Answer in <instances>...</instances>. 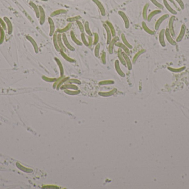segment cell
Masks as SVG:
<instances>
[{
    "label": "cell",
    "mask_w": 189,
    "mask_h": 189,
    "mask_svg": "<svg viewBox=\"0 0 189 189\" xmlns=\"http://www.w3.org/2000/svg\"><path fill=\"white\" fill-rule=\"evenodd\" d=\"M175 19H176L175 16V15L172 16L169 19V24H168V29H169L170 33V34L172 36V37H175V33L174 26V22L175 21Z\"/></svg>",
    "instance_id": "6da1fadb"
},
{
    "label": "cell",
    "mask_w": 189,
    "mask_h": 189,
    "mask_svg": "<svg viewBox=\"0 0 189 189\" xmlns=\"http://www.w3.org/2000/svg\"><path fill=\"white\" fill-rule=\"evenodd\" d=\"M62 38L63 42L64 43V46H65L66 48L71 51H75V48L72 47V46H71V44H70V43H69V42L68 41V38H67L66 37V35L65 33H63L62 34Z\"/></svg>",
    "instance_id": "7a4b0ae2"
},
{
    "label": "cell",
    "mask_w": 189,
    "mask_h": 189,
    "mask_svg": "<svg viewBox=\"0 0 189 189\" xmlns=\"http://www.w3.org/2000/svg\"><path fill=\"white\" fill-rule=\"evenodd\" d=\"M165 37H166V40H167L168 42L170 44L171 46H175L177 45V42L175 40H174V39H173V38H172V36H171V34H170V31L169 30L168 28H166L165 29Z\"/></svg>",
    "instance_id": "3957f363"
},
{
    "label": "cell",
    "mask_w": 189,
    "mask_h": 189,
    "mask_svg": "<svg viewBox=\"0 0 189 189\" xmlns=\"http://www.w3.org/2000/svg\"><path fill=\"white\" fill-rule=\"evenodd\" d=\"M169 15L168 14H164V15H163V16H162L160 17L158 19V20H157V21L156 22V23L155 24V26H154L155 30L156 31H158L159 30V28H160L161 25L162 24V23L165 20L168 19L169 18Z\"/></svg>",
    "instance_id": "277c9868"
},
{
    "label": "cell",
    "mask_w": 189,
    "mask_h": 189,
    "mask_svg": "<svg viewBox=\"0 0 189 189\" xmlns=\"http://www.w3.org/2000/svg\"><path fill=\"white\" fill-rule=\"evenodd\" d=\"M118 15H119L121 17V18L123 19L124 23L125 28H126V29H128L130 27V22L129 21L127 15H126V14H125V13L123 12V11H118Z\"/></svg>",
    "instance_id": "5b68a950"
},
{
    "label": "cell",
    "mask_w": 189,
    "mask_h": 189,
    "mask_svg": "<svg viewBox=\"0 0 189 189\" xmlns=\"http://www.w3.org/2000/svg\"><path fill=\"white\" fill-rule=\"evenodd\" d=\"M186 26L185 24H182L180 28V32H179L178 36L177 38V40H176V42H177V43L180 42L182 40V39H183L186 33Z\"/></svg>",
    "instance_id": "8992f818"
},
{
    "label": "cell",
    "mask_w": 189,
    "mask_h": 189,
    "mask_svg": "<svg viewBox=\"0 0 189 189\" xmlns=\"http://www.w3.org/2000/svg\"><path fill=\"white\" fill-rule=\"evenodd\" d=\"M119 40V38L117 36H115L113 37V38L112 39L110 43L108 44V52L110 54H112L113 52V48L114 46L116 44V43L117 42V41Z\"/></svg>",
    "instance_id": "52a82bcc"
},
{
    "label": "cell",
    "mask_w": 189,
    "mask_h": 189,
    "mask_svg": "<svg viewBox=\"0 0 189 189\" xmlns=\"http://www.w3.org/2000/svg\"><path fill=\"white\" fill-rule=\"evenodd\" d=\"M48 23L49 24V27H50V31H49V36L52 37L53 36L54 33H55V23L53 20V19L52 17H48Z\"/></svg>",
    "instance_id": "ba28073f"
},
{
    "label": "cell",
    "mask_w": 189,
    "mask_h": 189,
    "mask_svg": "<svg viewBox=\"0 0 189 189\" xmlns=\"http://www.w3.org/2000/svg\"><path fill=\"white\" fill-rule=\"evenodd\" d=\"M165 29H162L160 31L159 34V41L161 45L163 47H165L166 46V43L165 42Z\"/></svg>",
    "instance_id": "9c48e42d"
},
{
    "label": "cell",
    "mask_w": 189,
    "mask_h": 189,
    "mask_svg": "<svg viewBox=\"0 0 189 189\" xmlns=\"http://www.w3.org/2000/svg\"><path fill=\"white\" fill-rule=\"evenodd\" d=\"M25 37H26L27 39L28 40V41L30 42L32 44V45L33 48H34V52L36 53V54L38 53V52H39V48H38V44L37 43V42H36V41H35L33 38L31 37V36H25Z\"/></svg>",
    "instance_id": "30bf717a"
},
{
    "label": "cell",
    "mask_w": 189,
    "mask_h": 189,
    "mask_svg": "<svg viewBox=\"0 0 189 189\" xmlns=\"http://www.w3.org/2000/svg\"><path fill=\"white\" fill-rule=\"evenodd\" d=\"M3 19H4V20L5 21L6 26L7 27L8 34L9 35H11L13 32V25L12 22L7 17H4Z\"/></svg>",
    "instance_id": "8fae6325"
},
{
    "label": "cell",
    "mask_w": 189,
    "mask_h": 189,
    "mask_svg": "<svg viewBox=\"0 0 189 189\" xmlns=\"http://www.w3.org/2000/svg\"><path fill=\"white\" fill-rule=\"evenodd\" d=\"M57 43H58V46L60 48V50L64 51V52H66L67 51V49H66V48L65 47V46H64V44L63 43L62 34L57 33Z\"/></svg>",
    "instance_id": "7c38bea8"
},
{
    "label": "cell",
    "mask_w": 189,
    "mask_h": 189,
    "mask_svg": "<svg viewBox=\"0 0 189 189\" xmlns=\"http://www.w3.org/2000/svg\"><path fill=\"white\" fill-rule=\"evenodd\" d=\"M92 1L94 2L96 5L98 9H100V11L102 16H105V15H106L105 9L103 5H102V4L101 2V1H99V0H92Z\"/></svg>",
    "instance_id": "4fadbf2b"
},
{
    "label": "cell",
    "mask_w": 189,
    "mask_h": 189,
    "mask_svg": "<svg viewBox=\"0 0 189 189\" xmlns=\"http://www.w3.org/2000/svg\"><path fill=\"white\" fill-rule=\"evenodd\" d=\"M38 7H39V12H40L39 23L40 25H43L45 22V20H46V14H45L44 9L42 6H39Z\"/></svg>",
    "instance_id": "5bb4252c"
},
{
    "label": "cell",
    "mask_w": 189,
    "mask_h": 189,
    "mask_svg": "<svg viewBox=\"0 0 189 189\" xmlns=\"http://www.w3.org/2000/svg\"><path fill=\"white\" fill-rule=\"evenodd\" d=\"M103 26L105 28V30L106 31V32L107 34V44H108L110 43V42L112 40V33L111 32V31L110 30V28H108V26L106 24L104 23L103 24Z\"/></svg>",
    "instance_id": "9a60e30c"
},
{
    "label": "cell",
    "mask_w": 189,
    "mask_h": 189,
    "mask_svg": "<svg viewBox=\"0 0 189 189\" xmlns=\"http://www.w3.org/2000/svg\"><path fill=\"white\" fill-rule=\"evenodd\" d=\"M163 4H164L165 7L170 13V14H171L173 15H175L177 14V12L171 7L167 0H163Z\"/></svg>",
    "instance_id": "2e32d148"
},
{
    "label": "cell",
    "mask_w": 189,
    "mask_h": 189,
    "mask_svg": "<svg viewBox=\"0 0 189 189\" xmlns=\"http://www.w3.org/2000/svg\"><path fill=\"white\" fill-rule=\"evenodd\" d=\"M115 45H116L117 47H119L120 48H121V49H122L123 51V52L126 53L127 54H128V55H129L130 54V53L129 49L127 46H125L124 44L122 43L121 42H117Z\"/></svg>",
    "instance_id": "e0dca14e"
},
{
    "label": "cell",
    "mask_w": 189,
    "mask_h": 189,
    "mask_svg": "<svg viewBox=\"0 0 189 189\" xmlns=\"http://www.w3.org/2000/svg\"><path fill=\"white\" fill-rule=\"evenodd\" d=\"M162 12V11L161 10V9H156V10H154L152 12H151L150 13V14L148 15V16H147V20L148 21V22H150L152 21V18L155 16L158 15L159 14H161V13Z\"/></svg>",
    "instance_id": "ac0fdd59"
},
{
    "label": "cell",
    "mask_w": 189,
    "mask_h": 189,
    "mask_svg": "<svg viewBox=\"0 0 189 189\" xmlns=\"http://www.w3.org/2000/svg\"><path fill=\"white\" fill-rule=\"evenodd\" d=\"M30 5L34 9V12H35V14H36V16L37 18H39V17H40V12H39V7H38V6L36 4H35L34 2H32V1H31L30 2Z\"/></svg>",
    "instance_id": "d6986e66"
},
{
    "label": "cell",
    "mask_w": 189,
    "mask_h": 189,
    "mask_svg": "<svg viewBox=\"0 0 189 189\" xmlns=\"http://www.w3.org/2000/svg\"><path fill=\"white\" fill-rule=\"evenodd\" d=\"M70 36H71V38L72 40V41L76 44V45L79 46H82V44H83L82 42H81V41H80L78 39H77L74 32L72 31H71V32H70Z\"/></svg>",
    "instance_id": "ffe728a7"
},
{
    "label": "cell",
    "mask_w": 189,
    "mask_h": 189,
    "mask_svg": "<svg viewBox=\"0 0 189 189\" xmlns=\"http://www.w3.org/2000/svg\"><path fill=\"white\" fill-rule=\"evenodd\" d=\"M57 32L56 31L55 32V33H54L53 36V44L54 46L55 49L56 50L57 52H59L60 49L58 46V43H57Z\"/></svg>",
    "instance_id": "44dd1931"
},
{
    "label": "cell",
    "mask_w": 189,
    "mask_h": 189,
    "mask_svg": "<svg viewBox=\"0 0 189 189\" xmlns=\"http://www.w3.org/2000/svg\"><path fill=\"white\" fill-rule=\"evenodd\" d=\"M122 52H123L122 49H121V48H119V49H118V51H117V56H118V59H119L120 61L121 62V63L123 65L126 66V61H125V60H124V58H123Z\"/></svg>",
    "instance_id": "7402d4cb"
},
{
    "label": "cell",
    "mask_w": 189,
    "mask_h": 189,
    "mask_svg": "<svg viewBox=\"0 0 189 189\" xmlns=\"http://www.w3.org/2000/svg\"><path fill=\"white\" fill-rule=\"evenodd\" d=\"M105 23L108 26V28H110L112 37H114L115 36H116V30H115V29L114 28V26H113V25L112 24V23L111 22H110V21H106Z\"/></svg>",
    "instance_id": "603a6c76"
},
{
    "label": "cell",
    "mask_w": 189,
    "mask_h": 189,
    "mask_svg": "<svg viewBox=\"0 0 189 189\" xmlns=\"http://www.w3.org/2000/svg\"><path fill=\"white\" fill-rule=\"evenodd\" d=\"M142 27L143 28V30H144V31L146 32L147 33H148L150 35H154L155 34L154 32L152 31V30H150V29L148 26H147V25L146 23L145 22L143 21L142 22Z\"/></svg>",
    "instance_id": "cb8c5ba5"
},
{
    "label": "cell",
    "mask_w": 189,
    "mask_h": 189,
    "mask_svg": "<svg viewBox=\"0 0 189 189\" xmlns=\"http://www.w3.org/2000/svg\"><path fill=\"white\" fill-rule=\"evenodd\" d=\"M71 27H72V24L71 23H69L67 24L64 28H62V29H57V30H56V32L58 33H60V34L64 33L66 32L67 31H68L71 28Z\"/></svg>",
    "instance_id": "d4e9b609"
},
{
    "label": "cell",
    "mask_w": 189,
    "mask_h": 189,
    "mask_svg": "<svg viewBox=\"0 0 189 189\" xmlns=\"http://www.w3.org/2000/svg\"><path fill=\"white\" fill-rule=\"evenodd\" d=\"M122 54H123V58L125 60V61H126V63L128 66V69L130 70L131 69H132V63H131V61L129 59V58L128 57V54H127L126 53L123 52H122Z\"/></svg>",
    "instance_id": "484cf974"
},
{
    "label": "cell",
    "mask_w": 189,
    "mask_h": 189,
    "mask_svg": "<svg viewBox=\"0 0 189 189\" xmlns=\"http://www.w3.org/2000/svg\"><path fill=\"white\" fill-rule=\"evenodd\" d=\"M121 39H122V41H123V43L124 45L127 46L129 49H131L133 48L132 46L131 45V44L128 42L126 36H125V34L124 33L121 34Z\"/></svg>",
    "instance_id": "4316f807"
},
{
    "label": "cell",
    "mask_w": 189,
    "mask_h": 189,
    "mask_svg": "<svg viewBox=\"0 0 189 189\" xmlns=\"http://www.w3.org/2000/svg\"><path fill=\"white\" fill-rule=\"evenodd\" d=\"M66 13H67V11L65 10V9H57V10L54 11L52 13V14H51L50 17H53L59 15H61V14H66Z\"/></svg>",
    "instance_id": "83f0119b"
},
{
    "label": "cell",
    "mask_w": 189,
    "mask_h": 189,
    "mask_svg": "<svg viewBox=\"0 0 189 189\" xmlns=\"http://www.w3.org/2000/svg\"><path fill=\"white\" fill-rule=\"evenodd\" d=\"M145 52H146V49H141V50L139 51L137 53H136V54H135V55H134V56L133 58V59H132L133 63H135L137 61V60L138 59V58L141 55H142V54H143V53H144Z\"/></svg>",
    "instance_id": "f1b7e54d"
},
{
    "label": "cell",
    "mask_w": 189,
    "mask_h": 189,
    "mask_svg": "<svg viewBox=\"0 0 189 189\" xmlns=\"http://www.w3.org/2000/svg\"><path fill=\"white\" fill-rule=\"evenodd\" d=\"M115 68H116V70L117 72L118 73V74L120 75L122 77L124 76V74L120 69L119 61H118V60H116V61H115Z\"/></svg>",
    "instance_id": "f546056e"
},
{
    "label": "cell",
    "mask_w": 189,
    "mask_h": 189,
    "mask_svg": "<svg viewBox=\"0 0 189 189\" xmlns=\"http://www.w3.org/2000/svg\"><path fill=\"white\" fill-rule=\"evenodd\" d=\"M59 52L60 53L61 56L63 57L64 59H65L66 60H67V61H68L69 62H71V63L74 62V60L72 58H70L69 56H67L66 54H65V52H64V51H63L62 50H60Z\"/></svg>",
    "instance_id": "4dcf8cb0"
},
{
    "label": "cell",
    "mask_w": 189,
    "mask_h": 189,
    "mask_svg": "<svg viewBox=\"0 0 189 189\" xmlns=\"http://www.w3.org/2000/svg\"><path fill=\"white\" fill-rule=\"evenodd\" d=\"M149 7V4L147 3V4H146L144 5V6L143 9V13H142L143 17L144 20H147V16H148V15H147V11H148Z\"/></svg>",
    "instance_id": "1f68e13d"
},
{
    "label": "cell",
    "mask_w": 189,
    "mask_h": 189,
    "mask_svg": "<svg viewBox=\"0 0 189 189\" xmlns=\"http://www.w3.org/2000/svg\"><path fill=\"white\" fill-rule=\"evenodd\" d=\"M168 69L172 72L174 73H180L182 71H183L185 69H186V67H181V68H172V67H168Z\"/></svg>",
    "instance_id": "d6a6232c"
},
{
    "label": "cell",
    "mask_w": 189,
    "mask_h": 189,
    "mask_svg": "<svg viewBox=\"0 0 189 189\" xmlns=\"http://www.w3.org/2000/svg\"><path fill=\"white\" fill-rule=\"evenodd\" d=\"M84 29H85V31H86V33H87V34L88 35V36H92V32H91V31L90 30V27H89V22L86 21L85 22V23Z\"/></svg>",
    "instance_id": "836d02e7"
},
{
    "label": "cell",
    "mask_w": 189,
    "mask_h": 189,
    "mask_svg": "<svg viewBox=\"0 0 189 189\" xmlns=\"http://www.w3.org/2000/svg\"><path fill=\"white\" fill-rule=\"evenodd\" d=\"M54 59H55V60L56 61V63L57 64V65H58V66H59V70H60V74H61V75H63V74H64V69H63V67L62 63H61V62L60 61V60L58 58H56V57L54 58Z\"/></svg>",
    "instance_id": "e575fe53"
},
{
    "label": "cell",
    "mask_w": 189,
    "mask_h": 189,
    "mask_svg": "<svg viewBox=\"0 0 189 189\" xmlns=\"http://www.w3.org/2000/svg\"><path fill=\"white\" fill-rule=\"evenodd\" d=\"M16 166L19 169L21 170L22 171H24V172H27V173H29V172H30V171H31L30 169H28L27 168L24 167V166L22 165L21 164H20V163H18V162L16 163Z\"/></svg>",
    "instance_id": "d590c367"
},
{
    "label": "cell",
    "mask_w": 189,
    "mask_h": 189,
    "mask_svg": "<svg viewBox=\"0 0 189 189\" xmlns=\"http://www.w3.org/2000/svg\"><path fill=\"white\" fill-rule=\"evenodd\" d=\"M80 19H81V17L80 15H78V16H74V17H70V18H67L66 21L69 22V23H71V22H76L77 21H79V20H80Z\"/></svg>",
    "instance_id": "8d00e7d4"
},
{
    "label": "cell",
    "mask_w": 189,
    "mask_h": 189,
    "mask_svg": "<svg viewBox=\"0 0 189 189\" xmlns=\"http://www.w3.org/2000/svg\"><path fill=\"white\" fill-rule=\"evenodd\" d=\"M5 30L2 27H0V45L3 43L5 40Z\"/></svg>",
    "instance_id": "74e56055"
},
{
    "label": "cell",
    "mask_w": 189,
    "mask_h": 189,
    "mask_svg": "<svg viewBox=\"0 0 189 189\" xmlns=\"http://www.w3.org/2000/svg\"><path fill=\"white\" fill-rule=\"evenodd\" d=\"M152 2V4L155 6L156 7H158L160 9H164V6H163L161 3H159L157 0H150Z\"/></svg>",
    "instance_id": "f35d334b"
},
{
    "label": "cell",
    "mask_w": 189,
    "mask_h": 189,
    "mask_svg": "<svg viewBox=\"0 0 189 189\" xmlns=\"http://www.w3.org/2000/svg\"><path fill=\"white\" fill-rule=\"evenodd\" d=\"M101 47V44L100 43H97L95 46L94 49V54L96 57H99V54H100V49Z\"/></svg>",
    "instance_id": "ab89813d"
},
{
    "label": "cell",
    "mask_w": 189,
    "mask_h": 189,
    "mask_svg": "<svg viewBox=\"0 0 189 189\" xmlns=\"http://www.w3.org/2000/svg\"><path fill=\"white\" fill-rule=\"evenodd\" d=\"M116 89H114L113 90L109 92H107V93L100 92V93H99V94L102 95V96H104V97H107V96H110V95H113L114 93L116 92Z\"/></svg>",
    "instance_id": "60d3db41"
},
{
    "label": "cell",
    "mask_w": 189,
    "mask_h": 189,
    "mask_svg": "<svg viewBox=\"0 0 189 189\" xmlns=\"http://www.w3.org/2000/svg\"><path fill=\"white\" fill-rule=\"evenodd\" d=\"M81 38L82 43L84 44L85 46L89 47V44H88V41H87L86 38V35L84 33H81Z\"/></svg>",
    "instance_id": "b9f144b4"
},
{
    "label": "cell",
    "mask_w": 189,
    "mask_h": 189,
    "mask_svg": "<svg viewBox=\"0 0 189 189\" xmlns=\"http://www.w3.org/2000/svg\"><path fill=\"white\" fill-rule=\"evenodd\" d=\"M76 22V24H77V25H78L80 31L81 33H84V31H85L84 26V25L82 24V23H81V22H80L79 20V21H77Z\"/></svg>",
    "instance_id": "7bdbcfd3"
},
{
    "label": "cell",
    "mask_w": 189,
    "mask_h": 189,
    "mask_svg": "<svg viewBox=\"0 0 189 189\" xmlns=\"http://www.w3.org/2000/svg\"><path fill=\"white\" fill-rule=\"evenodd\" d=\"M68 88L73 89H78V87H77L76 86L74 85H71V84L64 85H63L62 88H61V89H68Z\"/></svg>",
    "instance_id": "ee69618b"
},
{
    "label": "cell",
    "mask_w": 189,
    "mask_h": 189,
    "mask_svg": "<svg viewBox=\"0 0 189 189\" xmlns=\"http://www.w3.org/2000/svg\"><path fill=\"white\" fill-rule=\"evenodd\" d=\"M94 34V41H93V44L96 46L98 43L99 36H98V33H95Z\"/></svg>",
    "instance_id": "f6af8a7d"
},
{
    "label": "cell",
    "mask_w": 189,
    "mask_h": 189,
    "mask_svg": "<svg viewBox=\"0 0 189 189\" xmlns=\"http://www.w3.org/2000/svg\"><path fill=\"white\" fill-rule=\"evenodd\" d=\"M175 1L178 3L179 6H180V7L182 10H183V9H185L184 3L183 2V1H182V0H175Z\"/></svg>",
    "instance_id": "bcb514c9"
},
{
    "label": "cell",
    "mask_w": 189,
    "mask_h": 189,
    "mask_svg": "<svg viewBox=\"0 0 189 189\" xmlns=\"http://www.w3.org/2000/svg\"><path fill=\"white\" fill-rule=\"evenodd\" d=\"M0 25L1 26V27L5 31L6 30V29H7V26H6L5 22L4 20V19H2L1 17H0Z\"/></svg>",
    "instance_id": "7dc6e473"
},
{
    "label": "cell",
    "mask_w": 189,
    "mask_h": 189,
    "mask_svg": "<svg viewBox=\"0 0 189 189\" xmlns=\"http://www.w3.org/2000/svg\"><path fill=\"white\" fill-rule=\"evenodd\" d=\"M114 82L113 81H102L100 83V85H106V84H113Z\"/></svg>",
    "instance_id": "c3c4849f"
},
{
    "label": "cell",
    "mask_w": 189,
    "mask_h": 189,
    "mask_svg": "<svg viewBox=\"0 0 189 189\" xmlns=\"http://www.w3.org/2000/svg\"><path fill=\"white\" fill-rule=\"evenodd\" d=\"M42 78L45 81H46V82H54V81H55V80H56V79H55V78H49L46 77H45V76H43Z\"/></svg>",
    "instance_id": "681fc988"
},
{
    "label": "cell",
    "mask_w": 189,
    "mask_h": 189,
    "mask_svg": "<svg viewBox=\"0 0 189 189\" xmlns=\"http://www.w3.org/2000/svg\"><path fill=\"white\" fill-rule=\"evenodd\" d=\"M65 93H66L67 94H70V95H76V94H78L80 92L79 91H68L66 90L65 91Z\"/></svg>",
    "instance_id": "f907efd6"
},
{
    "label": "cell",
    "mask_w": 189,
    "mask_h": 189,
    "mask_svg": "<svg viewBox=\"0 0 189 189\" xmlns=\"http://www.w3.org/2000/svg\"><path fill=\"white\" fill-rule=\"evenodd\" d=\"M106 52H102L101 56V59L102 63H103L104 65L106 64Z\"/></svg>",
    "instance_id": "816d5d0a"
},
{
    "label": "cell",
    "mask_w": 189,
    "mask_h": 189,
    "mask_svg": "<svg viewBox=\"0 0 189 189\" xmlns=\"http://www.w3.org/2000/svg\"><path fill=\"white\" fill-rule=\"evenodd\" d=\"M88 44H89V47H91L92 45L93 44V41H92V36H88Z\"/></svg>",
    "instance_id": "f5cc1de1"
},
{
    "label": "cell",
    "mask_w": 189,
    "mask_h": 189,
    "mask_svg": "<svg viewBox=\"0 0 189 189\" xmlns=\"http://www.w3.org/2000/svg\"><path fill=\"white\" fill-rule=\"evenodd\" d=\"M69 82L70 83H77V84H80V83H81L80 82L78 81V80H76V79H71V80H70Z\"/></svg>",
    "instance_id": "db71d44e"
},
{
    "label": "cell",
    "mask_w": 189,
    "mask_h": 189,
    "mask_svg": "<svg viewBox=\"0 0 189 189\" xmlns=\"http://www.w3.org/2000/svg\"><path fill=\"white\" fill-rule=\"evenodd\" d=\"M167 1H170V2H171L172 4H174V5L175 6L176 8H178V7H177V6H176V5H175V2H174V0H167Z\"/></svg>",
    "instance_id": "11a10c76"
},
{
    "label": "cell",
    "mask_w": 189,
    "mask_h": 189,
    "mask_svg": "<svg viewBox=\"0 0 189 189\" xmlns=\"http://www.w3.org/2000/svg\"><path fill=\"white\" fill-rule=\"evenodd\" d=\"M41 1H47L48 0H41Z\"/></svg>",
    "instance_id": "9f6ffc18"
}]
</instances>
